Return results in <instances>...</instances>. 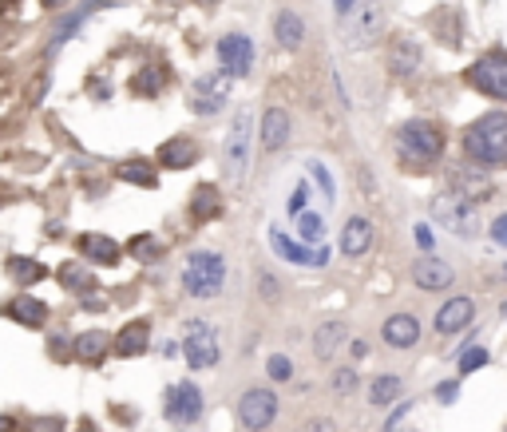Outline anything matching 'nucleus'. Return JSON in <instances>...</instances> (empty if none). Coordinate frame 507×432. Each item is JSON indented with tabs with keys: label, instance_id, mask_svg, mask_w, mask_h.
I'll use <instances>...</instances> for the list:
<instances>
[{
	"label": "nucleus",
	"instance_id": "1",
	"mask_svg": "<svg viewBox=\"0 0 507 432\" xmlns=\"http://www.w3.org/2000/svg\"><path fill=\"white\" fill-rule=\"evenodd\" d=\"M464 155L476 167H507V112H487L468 123Z\"/></svg>",
	"mask_w": 507,
	"mask_h": 432
},
{
	"label": "nucleus",
	"instance_id": "2",
	"mask_svg": "<svg viewBox=\"0 0 507 432\" xmlns=\"http://www.w3.org/2000/svg\"><path fill=\"white\" fill-rule=\"evenodd\" d=\"M396 155H401L404 167L428 171L444 155V131L436 123H428V119H409L396 131Z\"/></svg>",
	"mask_w": 507,
	"mask_h": 432
},
{
	"label": "nucleus",
	"instance_id": "3",
	"mask_svg": "<svg viewBox=\"0 0 507 432\" xmlns=\"http://www.w3.org/2000/svg\"><path fill=\"white\" fill-rule=\"evenodd\" d=\"M250 155H254V112L250 107H238L234 123L226 131V143H223V179L230 187H242L246 182Z\"/></svg>",
	"mask_w": 507,
	"mask_h": 432
},
{
	"label": "nucleus",
	"instance_id": "4",
	"mask_svg": "<svg viewBox=\"0 0 507 432\" xmlns=\"http://www.w3.org/2000/svg\"><path fill=\"white\" fill-rule=\"evenodd\" d=\"M226 286V262L215 250H195L182 266V290L190 298H215Z\"/></svg>",
	"mask_w": 507,
	"mask_h": 432
},
{
	"label": "nucleus",
	"instance_id": "5",
	"mask_svg": "<svg viewBox=\"0 0 507 432\" xmlns=\"http://www.w3.org/2000/svg\"><path fill=\"white\" fill-rule=\"evenodd\" d=\"M381 24H384V8L381 0H361L357 8L345 13V29H341V40L349 48H368V44L381 40Z\"/></svg>",
	"mask_w": 507,
	"mask_h": 432
},
{
	"label": "nucleus",
	"instance_id": "6",
	"mask_svg": "<svg viewBox=\"0 0 507 432\" xmlns=\"http://www.w3.org/2000/svg\"><path fill=\"white\" fill-rule=\"evenodd\" d=\"M432 218H436L444 231L460 234V238H476L479 234V218H476V202L460 199V195H436L432 199Z\"/></svg>",
	"mask_w": 507,
	"mask_h": 432
},
{
	"label": "nucleus",
	"instance_id": "7",
	"mask_svg": "<svg viewBox=\"0 0 507 432\" xmlns=\"http://www.w3.org/2000/svg\"><path fill=\"white\" fill-rule=\"evenodd\" d=\"M464 80L476 91H484V96L507 99V52H487V56H479L472 68L464 72Z\"/></svg>",
	"mask_w": 507,
	"mask_h": 432
},
{
	"label": "nucleus",
	"instance_id": "8",
	"mask_svg": "<svg viewBox=\"0 0 507 432\" xmlns=\"http://www.w3.org/2000/svg\"><path fill=\"white\" fill-rule=\"evenodd\" d=\"M182 353H187L190 369H210V365H218V353H223V345H218V329L207 326V321H190Z\"/></svg>",
	"mask_w": 507,
	"mask_h": 432
},
{
	"label": "nucleus",
	"instance_id": "9",
	"mask_svg": "<svg viewBox=\"0 0 507 432\" xmlns=\"http://www.w3.org/2000/svg\"><path fill=\"white\" fill-rule=\"evenodd\" d=\"M218 64H223V76L246 80L254 72V40L242 32L223 36V40H218Z\"/></svg>",
	"mask_w": 507,
	"mask_h": 432
},
{
	"label": "nucleus",
	"instance_id": "10",
	"mask_svg": "<svg viewBox=\"0 0 507 432\" xmlns=\"http://www.w3.org/2000/svg\"><path fill=\"white\" fill-rule=\"evenodd\" d=\"M278 417V397L270 389H246L242 401H238V420H242L250 432H262L274 425Z\"/></svg>",
	"mask_w": 507,
	"mask_h": 432
},
{
	"label": "nucleus",
	"instance_id": "11",
	"mask_svg": "<svg viewBox=\"0 0 507 432\" xmlns=\"http://www.w3.org/2000/svg\"><path fill=\"white\" fill-rule=\"evenodd\" d=\"M448 179H452V195H460L468 202H484L495 195V182L487 179L484 171H476V163H456V167H448Z\"/></svg>",
	"mask_w": 507,
	"mask_h": 432
},
{
	"label": "nucleus",
	"instance_id": "12",
	"mask_svg": "<svg viewBox=\"0 0 507 432\" xmlns=\"http://www.w3.org/2000/svg\"><path fill=\"white\" fill-rule=\"evenodd\" d=\"M202 417V393L199 385L190 381H179L167 389V420L171 425H195Z\"/></svg>",
	"mask_w": 507,
	"mask_h": 432
},
{
	"label": "nucleus",
	"instance_id": "13",
	"mask_svg": "<svg viewBox=\"0 0 507 432\" xmlns=\"http://www.w3.org/2000/svg\"><path fill=\"white\" fill-rule=\"evenodd\" d=\"M226 91H230V76H223V72L199 76V80H195V91H190V112L215 115L218 107L226 104Z\"/></svg>",
	"mask_w": 507,
	"mask_h": 432
},
{
	"label": "nucleus",
	"instance_id": "14",
	"mask_svg": "<svg viewBox=\"0 0 507 432\" xmlns=\"http://www.w3.org/2000/svg\"><path fill=\"white\" fill-rule=\"evenodd\" d=\"M270 246L278 250V258L293 262V266H325V262H329V250H325V246H317V250H309V246H298L293 238H285L278 226L270 231Z\"/></svg>",
	"mask_w": 507,
	"mask_h": 432
},
{
	"label": "nucleus",
	"instance_id": "15",
	"mask_svg": "<svg viewBox=\"0 0 507 432\" xmlns=\"http://www.w3.org/2000/svg\"><path fill=\"white\" fill-rule=\"evenodd\" d=\"M472 318H476V301L472 298H452L436 309V321H432V326H436V334L448 337V334H460Z\"/></svg>",
	"mask_w": 507,
	"mask_h": 432
},
{
	"label": "nucleus",
	"instance_id": "16",
	"mask_svg": "<svg viewBox=\"0 0 507 432\" xmlns=\"http://www.w3.org/2000/svg\"><path fill=\"white\" fill-rule=\"evenodd\" d=\"M199 163V143L187 140V135H174V140H167L159 147V167L167 171H187Z\"/></svg>",
	"mask_w": 507,
	"mask_h": 432
},
{
	"label": "nucleus",
	"instance_id": "17",
	"mask_svg": "<svg viewBox=\"0 0 507 432\" xmlns=\"http://www.w3.org/2000/svg\"><path fill=\"white\" fill-rule=\"evenodd\" d=\"M147 342H151V326H147V321H127V326L115 334L112 353L115 357H139V353H147Z\"/></svg>",
	"mask_w": 507,
	"mask_h": 432
},
{
	"label": "nucleus",
	"instance_id": "18",
	"mask_svg": "<svg viewBox=\"0 0 507 432\" xmlns=\"http://www.w3.org/2000/svg\"><path fill=\"white\" fill-rule=\"evenodd\" d=\"M452 266L444 258H420L417 266H412V282H417L420 290H448L452 286Z\"/></svg>",
	"mask_w": 507,
	"mask_h": 432
},
{
	"label": "nucleus",
	"instance_id": "19",
	"mask_svg": "<svg viewBox=\"0 0 507 432\" xmlns=\"http://www.w3.org/2000/svg\"><path fill=\"white\" fill-rule=\"evenodd\" d=\"M76 250L84 254L88 262H96V266H115L119 262V242H115V238H107V234H80Z\"/></svg>",
	"mask_w": 507,
	"mask_h": 432
},
{
	"label": "nucleus",
	"instance_id": "20",
	"mask_svg": "<svg viewBox=\"0 0 507 432\" xmlns=\"http://www.w3.org/2000/svg\"><path fill=\"white\" fill-rule=\"evenodd\" d=\"M368 246H373V223L361 215H353L345 223V231H341V250H345L349 258H361Z\"/></svg>",
	"mask_w": 507,
	"mask_h": 432
},
{
	"label": "nucleus",
	"instance_id": "21",
	"mask_svg": "<svg viewBox=\"0 0 507 432\" xmlns=\"http://www.w3.org/2000/svg\"><path fill=\"white\" fill-rule=\"evenodd\" d=\"M52 309L44 306V301H36L29 298V293H21V298H13L4 306V318H13V321H21V326H32V329H40L44 321H48Z\"/></svg>",
	"mask_w": 507,
	"mask_h": 432
},
{
	"label": "nucleus",
	"instance_id": "22",
	"mask_svg": "<svg viewBox=\"0 0 507 432\" xmlns=\"http://www.w3.org/2000/svg\"><path fill=\"white\" fill-rule=\"evenodd\" d=\"M285 143H290V115L282 107H270L262 115V147L266 151H282Z\"/></svg>",
	"mask_w": 507,
	"mask_h": 432
},
{
	"label": "nucleus",
	"instance_id": "23",
	"mask_svg": "<svg viewBox=\"0 0 507 432\" xmlns=\"http://www.w3.org/2000/svg\"><path fill=\"white\" fill-rule=\"evenodd\" d=\"M417 337H420V326H417V318L412 314H393L389 321H384V342H389L393 349L417 345Z\"/></svg>",
	"mask_w": 507,
	"mask_h": 432
},
{
	"label": "nucleus",
	"instance_id": "24",
	"mask_svg": "<svg viewBox=\"0 0 507 432\" xmlns=\"http://www.w3.org/2000/svg\"><path fill=\"white\" fill-rule=\"evenodd\" d=\"M190 218H199V223L223 218V195H218V187H210V182L195 187V195H190Z\"/></svg>",
	"mask_w": 507,
	"mask_h": 432
},
{
	"label": "nucleus",
	"instance_id": "25",
	"mask_svg": "<svg viewBox=\"0 0 507 432\" xmlns=\"http://www.w3.org/2000/svg\"><path fill=\"white\" fill-rule=\"evenodd\" d=\"M107 353H112V337H107L104 329H88V334L76 337V357L84 365H99Z\"/></svg>",
	"mask_w": 507,
	"mask_h": 432
},
{
	"label": "nucleus",
	"instance_id": "26",
	"mask_svg": "<svg viewBox=\"0 0 507 432\" xmlns=\"http://www.w3.org/2000/svg\"><path fill=\"white\" fill-rule=\"evenodd\" d=\"M389 68L396 72V76H412V72L420 68V44H417V40H409V36H401V40H393Z\"/></svg>",
	"mask_w": 507,
	"mask_h": 432
},
{
	"label": "nucleus",
	"instance_id": "27",
	"mask_svg": "<svg viewBox=\"0 0 507 432\" xmlns=\"http://www.w3.org/2000/svg\"><path fill=\"white\" fill-rule=\"evenodd\" d=\"M349 337L345 321H325V326H317V334H313V353L321 357V361H329V357L337 353V345Z\"/></svg>",
	"mask_w": 507,
	"mask_h": 432
},
{
	"label": "nucleus",
	"instance_id": "28",
	"mask_svg": "<svg viewBox=\"0 0 507 432\" xmlns=\"http://www.w3.org/2000/svg\"><path fill=\"white\" fill-rule=\"evenodd\" d=\"M274 32H278V44L290 52L301 48V40H306V24H301L298 13H278V21H274Z\"/></svg>",
	"mask_w": 507,
	"mask_h": 432
},
{
	"label": "nucleus",
	"instance_id": "29",
	"mask_svg": "<svg viewBox=\"0 0 507 432\" xmlns=\"http://www.w3.org/2000/svg\"><path fill=\"white\" fill-rule=\"evenodd\" d=\"M115 174L123 182H135V187H143V191H155L159 187V174H155V167L147 159H127V163H119Z\"/></svg>",
	"mask_w": 507,
	"mask_h": 432
},
{
	"label": "nucleus",
	"instance_id": "30",
	"mask_svg": "<svg viewBox=\"0 0 507 432\" xmlns=\"http://www.w3.org/2000/svg\"><path fill=\"white\" fill-rule=\"evenodd\" d=\"M56 278H60V286L72 290V293H88L91 286H96V278H91V274L80 262H63L60 270H56Z\"/></svg>",
	"mask_w": 507,
	"mask_h": 432
},
{
	"label": "nucleus",
	"instance_id": "31",
	"mask_svg": "<svg viewBox=\"0 0 507 432\" xmlns=\"http://www.w3.org/2000/svg\"><path fill=\"white\" fill-rule=\"evenodd\" d=\"M127 254L139 262H159L163 258V242L155 234H135L131 242H127Z\"/></svg>",
	"mask_w": 507,
	"mask_h": 432
},
{
	"label": "nucleus",
	"instance_id": "32",
	"mask_svg": "<svg viewBox=\"0 0 507 432\" xmlns=\"http://www.w3.org/2000/svg\"><path fill=\"white\" fill-rule=\"evenodd\" d=\"M8 274H13L21 286H32V282L48 278V270H44L40 262H32V258H8Z\"/></svg>",
	"mask_w": 507,
	"mask_h": 432
},
{
	"label": "nucleus",
	"instance_id": "33",
	"mask_svg": "<svg viewBox=\"0 0 507 432\" xmlns=\"http://www.w3.org/2000/svg\"><path fill=\"white\" fill-rule=\"evenodd\" d=\"M163 84H167V68H159V64H147L139 76H135V91L139 96H159Z\"/></svg>",
	"mask_w": 507,
	"mask_h": 432
},
{
	"label": "nucleus",
	"instance_id": "34",
	"mask_svg": "<svg viewBox=\"0 0 507 432\" xmlns=\"http://www.w3.org/2000/svg\"><path fill=\"white\" fill-rule=\"evenodd\" d=\"M396 393H401V377H393V373H384V377H376L373 381V389H368V401L376 404V409H384Z\"/></svg>",
	"mask_w": 507,
	"mask_h": 432
},
{
	"label": "nucleus",
	"instance_id": "35",
	"mask_svg": "<svg viewBox=\"0 0 507 432\" xmlns=\"http://www.w3.org/2000/svg\"><path fill=\"white\" fill-rule=\"evenodd\" d=\"M298 231H301L306 242H321V238H325V218H321L317 210H301V215H298Z\"/></svg>",
	"mask_w": 507,
	"mask_h": 432
},
{
	"label": "nucleus",
	"instance_id": "36",
	"mask_svg": "<svg viewBox=\"0 0 507 432\" xmlns=\"http://www.w3.org/2000/svg\"><path fill=\"white\" fill-rule=\"evenodd\" d=\"M306 171L317 179V187H321V195H325V202H334L337 199V187H334V179H329V171H325V163H317V159H306Z\"/></svg>",
	"mask_w": 507,
	"mask_h": 432
},
{
	"label": "nucleus",
	"instance_id": "37",
	"mask_svg": "<svg viewBox=\"0 0 507 432\" xmlns=\"http://www.w3.org/2000/svg\"><path fill=\"white\" fill-rule=\"evenodd\" d=\"M266 373H270V381H290V377H293V361H290V357H282V353H274L270 365H266Z\"/></svg>",
	"mask_w": 507,
	"mask_h": 432
},
{
	"label": "nucleus",
	"instance_id": "38",
	"mask_svg": "<svg viewBox=\"0 0 507 432\" xmlns=\"http://www.w3.org/2000/svg\"><path fill=\"white\" fill-rule=\"evenodd\" d=\"M24 432H63V420L60 417H32Z\"/></svg>",
	"mask_w": 507,
	"mask_h": 432
},
{
	"label": "nucleus",
	"instance_id": "39",
	"mask_svg": "<svg viewBox=\"0 0 507 432\" xmlns=\"http://www.w3.org/2000/svg\"><path fill=\"white\" fill-rule=\"evenodd\" d=\"M479 365H487V353H484V349H468V353L460 357V369H464V373L479 369Z\"/></svg>",
	"mask_w": 507,
	"mask_h": 432
},
{
	"label": "nucleus",
	"instance_id": "40",
	"mask_svg": "<svg viewBox=\"0 0 507 432\" xmlns=\"http://www.w3.org/2000/svg\"><path fill=\"white\" fill-rule=\"evenodd\" d=\"M334 389L341 393V397H345V393H353V389H357V373H353V369H341L337 381H334Z\"/></svg>",
	"mask_w": 507,
	"mask_h": 432
},
{
	"label": "nucleus",
	"instance_id": "41",
	"mask_svg": "<svg viewBox=\"0 0 507 432\" xmlns=\"http://www.w3.org/2000/svg\"><path fill=\"white\" fill-rule=\"evenodd\" d=\"M492 238H495L500 246H507V215H500V218L492 223Z\"/></svg>",
	"mask_w": 507,
	"mask_h": 432
},
{
	"label": "nucleus",
	"instance_id": "42",
	"mask_svg": "<svg viewBox=\"0 0 507 432\" xmlns=\"http://www.w3.org/2000/svg\"><path fill=\"white\" fill-rule=\"evenodd\" d=\"M306 195H309V187H298V191H293V199H290V215H301V207H306Z\"/></svg>",
	"mask_w": 507,
	"mask_h": 432
},
{
	"label": "nucleus",
	"instance_id": "43",
	"mask_svg": "<svg viewBox=\"0 0 507 432\" xmlns=\"http://www.w3.org/2000/svg\"><path fill=\"white\" fill-rule=\"evenodd\" d=\"M436 397H440V401H456V385H440Z\"/></svg>",
	"mask_w": 507,
	"mask_h": 432
},
{
	"label": "nucleus",
	"instance_id": "44",
	"mask_svg": "<svg viewBox=\"0 0 507 432\" xmlns=\"http://www.w3.org/2000/svg\"><path fill=\"white\" fill-rule=\"evenodd\" d=\"M417 238H420L424 250H432V234H428V226H417Z\"/></svg>",
	"mask_w": 507,
	"mask_h": 432
},
{
	"label": "nucleus",
	"instance_id": "45",
	"mask_svg": "<svg viewBox=\"0 0 507 432\" xmlns=\"http://www.w3.org/2000/svg\"><path fill=\"white\" fill-rule=\"evenodd\" d=\"M309 432H337V428H334V420H313Z\"/></svg>",
	"mask_w": 507,
	"mask_h": 432
},
{
	"label": "nucleus",
	"instance_id": "46",
	"mask_svg": "<svg viewBox=\"0 0 507 432\" xmlns=\"http://www.w3.org/2000/svg\"><path fill=\"white\" fill-rule=\"evenodd\" d=\"M334 4H337V13H341V16H345V13H349V8H353V4H357V0H334Z\"/></svg>",
	"mask_w": 507,
	"mask_h": 432
},
{
	"label": "nucleus",
	"instance_id": "47",
	"mask_svg": "<svg viewBox=\"0 0 507 432\" xmlns=\"http://www.w3.org/2000/svg\"><path fill=\"white\" fill-rule=\"evenodd\" d=\"M16 428V420L13 417H0V432H13Z\"/></svg>",
	"mask_w": 507,
	"mask_h": 432
},
{
	"label": "nucleus",
	"instance_id": "48",
	"mask_svg": "<svg viewBox=\"0 0 507 432\" xmlns=\"http://www.w3.org/2000/svg\"><path fill=\"white\" fill-rule=\"evenodd\" d=\"M76 432H99V428L91 425V420H80V428H76Z\"/></svg>",
	"mask_w": 507,
	"mask_h": 432
},
{
	"label": "nucleus",
	"instance_id": "49",
	"mask_svg": "<svg viewBox=\"0 0 507 432\" xmlns=\"http://www.w3.org/2000/svg\"><path fill=\"white\" fill-rule=\"evenodd\" d=\"M44 4H48V8H60V4H63V0H44Z\"/></svg>",
	"mask_w": 507,
	"mask_h": 432
},
{
	"label": "nucleus",
	"instance_id": "50",
	"mask_svg": "<svg viewBox=\"0 0 507 432\" xmlns=\"http://www.w3.org/2000/svg\"><path fill=\"white\" fill-rule=\"evenodd\" d=\"M199 4H218V0H199Z\"/></svg>",
	"mask_w": 507,
	"mask_h": 432
}]
</instances>
